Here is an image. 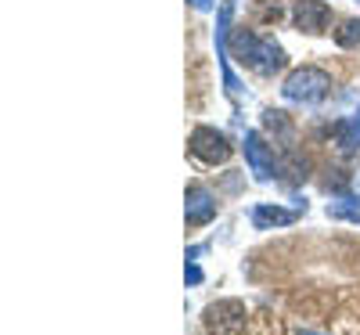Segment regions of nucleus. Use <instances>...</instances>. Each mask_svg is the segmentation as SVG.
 I'll use <instances>...</instances> for the list:
<instances>
[{
    "label": "nucleus",
    "instance_id": "nucleus-2",
    "mask_svg": "<svg viewBox=\"0 0 360 335\" xmlns=\"http://www.w3.org/2000/svg\"><path fill=\"white\" fill-rule=\"evenodd\" d=\"M328 90H332V76H328L324 69H317V65H303V69L288 72V80H285V87H281V94H285L288 101L314 105V101L328 98Z\"/></svg>",
    "mask_w": 360,
    "mask_h": 335
},
{
    "label": "nucleus",
    "instance_id": "nucleus-8",
    "mask_svg": "<svg viewBox=\"0 0 360 335\" xmlns=\"http://www.w3.org/2000/svg\"><path fill=\"white\" fill-rule=\"evenodd\" d=\"M295 220V209H281V206H256L252 209V224L259 227V231H266V227H285V224H292Z\"/></svg>",
    "mask_w": 360,
    "mask_h": 335
},
{
    "label": "nucleus",
    "instance_id": "nucleus-4",
    "mask_svg": "<svg viewBox=\"0 0 360 335\" xmlns=\"http://www.w3.org/2000/svg\"><path fill=\"white\" fill-rule=\"evenodd\" d=\"M188 148H191V156L195 159H202V163H209V166H224L227 159H231V144H227V137L220 134V130H213V127H195L191 130V137H188Z\"/></svg>",
    "mask_w": 360,
    "mask_h": 335
},
{
    "label": "nucleus",
    "instance_id": "nucleus-5",
    "mask_svg": "<svg viewBox=\"0 0 360 335\" xmlns=\"http://www.w3.org/2000/svg\"><path fill=\"white\" fill-rule=\"evenodd\" d=\"M242 148H245V159H249V170L256 173V180H270V177L281 173V166H278V159H274V151H270V144L263 141L259 130H249Z\"/></svg>",
    "mask_w": 360,
    "mask_h": 335
},
{
    "label": "nucleus",
    "instance_id": "nucleus-7",
    "mask_svg": "<svg viewBox=\"0 0 360 335\" xmlns=\"http://www.w3.org/2000/svg\"><path fill=\"white\" fill-rule=\"evenodd\" d=\"M184 217H188V227H202L217 217V195L202 188V184H191L188 188V209H184Z\"/></svg>",
    "mask_w": 360,
    "mask_h": 335
},
{
    "label": "nucleus",
    "instance_id": "nucleus-13",
    "mask_svg": "<svg viewBox=\"0 0 360 335\" xmlns=\"http://www.w3.org/2000/svg\"><path fill=\"white\" fill-rule=\"evenodd\" d=\"M191 4H195L198 11H209V8H213V0H191Z\"/></svg>",
    "mask_w": 360,
    "mask_h": 335
},
{
    "label": "nucleus",
    "instance_id": "nucleus-10",
    "mask_svg": "<svg viewBox=\"0 0 360 335\" xmlns=\"http://www.w3.org/2000/svg\"><path fill=\"white\" fill-rule=\"evenodd\" d=\"M335 44H339V47L360 44V18H346V22L335 29Z\"/></svg>",
    "mask_w": 360,
    "mask_h": 335
},
{
    "label": "nucleus",
    "instance_id": "nucleus-12",
    "mask_svg": "<svg viewBox=\"0 0 360 335\" xmlns=\"http://www.w3.org/2000/svg\"><path fill=\"white\" fill-rule=\"evenodd\" d=\"M188 282H191V285H198V282H202V270H198L195 263L188 267Z\"/></svg>",
    "mask_w": 360,
    "mask_h": 335
},
{
    "label": "nucleus",
    "instance_id": "nucleus-1",
    "mask_svg": "<svg viewBox=\"0 0 360 335\" xmlns=\"http://www.w3.org/2000/svg\"><path fill=\"white\" fill-rule=\"evenodd\" d=\"M234 58L242 65H249L252 72H259V76H274L285 65V51L274 40L249 33V29H238V37H234Z\"/></svg>",
    "mask_w": 360,
    "mask_h": 335
},
{
    "label": "nucleus",
    "instance_id": "nucleus-11",
    "mask_svg": "<svg viewBox=\"0 0 360 335\" xmlns=\"http://www.w3.org/2000/svg\"><path fill=\"white\" fill-rule=\"evenodd\" d=\"M281 18V4L278 0H259V8H256V22H278Z\"/></svg>",
    "mask_w": 360,
    "mask_h": 335
},
{
    "label": "nucleus",
    "instance_id": "nucleus-14",
    "mask_svg": "<svg viewBox=\"0 0 360 335\" xmlns=\"http://www.w3.org/2000/svg\"><path fill=\"white\" fill-rule=\"evenodd\" d=\"M356 119H360V112H356Z\"/></svg>",
    "mask_w": 360,
    "mask_h": 335
},
{
    "label": "nucleus",
    "instance_id": "nucleus-3",
    "mask_svg": "<svg viewBox=\"0 0 360 335\" xmlns=\"http://www.w3.org/2000/svg\"><path fill=\"white\" fill-rule=\"evenodd\" d=\"M202 324L209 335H242L249 328V310L242 299H217L205 307Z\"/></svg>",
    "mask_w": 360,
    "mask_h": 335
},
{
    "label": "nucleus",
    "instance_id": "nucleus-9",
    "mask_svg": "<svg viewBox=\"0 0 360 335\" xmlns=\"http://www.w3.org/2000/svg\"><path fill=\"white\" fill-rule=\"evenodd\" d=\"M263 127H266V130H274V134H281V137L292 144V123H288V115H285V112H274V108L263 112Z\"/></svg>",
    "mask_w": 360,
    "mask_h": 335
},
{
    "label": "nucleus",
    "instance_id": "nucleus-6",
    "mask_svg": "<svg viewBox=\"0 0 360 335\" xmlns=\"http://www.w3.org/2000/svg\"><path fill=\"white\" fill-rule=\"evenodd\" d=\"M292 22H295V29L317 37V33H324V29L332 25V8H328L324 0H295Z\"/></svg>",
    "mask_w": 360,
    "mask_h": 335
}]
</instances>
